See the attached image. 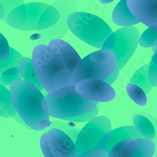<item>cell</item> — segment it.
Wrapping results in <instances>:
<instances>
[{
	"label": "cell",
	"instance_id": "1",
	"mask_svg": "<svg viewBox=\"0 0 157 157\" xmlns=\"http://www.w3.org/2000/svg\"><path fill=\"white\" fill-rule=\"evenodd\" d=\"M98 103L82 98L77 93L74 86H67L44 96L42 105L49 116L71 122L84 123L96 117Z\"/></svg>",
	"mask_w": 157,
	"mask_h": 157
},
{
	"label": "cell",
	"instance_id": "2",
	"mask_svg": "<svg viewBox=\"0 0 157 157\" xmlns=\"http://www.w3.org/2000/svg\"><path fill=\"white\" fill-rule=\"evenodd\" d=\"M9 90L17 113L29 127L41 131L52 125L42 109L44 96L37 87L21 78L13 82Z\"/></svg>",
	"mask_w": 157,
	"mask_h": 157
},
{
	"label": "cell",
	"instance_id": "3",
	"mask_svg": "<svg viewBox=\"0 0 157 157\" xmlns=\"http://www.w3.org/2000/svg\"><path fill=\"white\" fill-rule=\"evenodd\" d=\"M32 60L39 80L48 94L71 86V75L54 48L43 44L38 45L33 50Z\"/></svg>",
	"mask_w": 157,
	"mask_h": 157
},
{
	"label": "cell",
	"instance_id": "4",
	"mask_svg": "<svg viewBox=\"0 0 157 157\" xmlns=\"http://www.w3.org/2000/svg\"><path fill=\"white\" fill-rule=\"evenodd\" d=\"M67 24L77 38L98 48H101L104 42L113 33L103 20L86 12H74L70 14Z\"/></svg>",
	"mask_w": 157,
	"mask_h": 157
},
{
	"label": "cell",
	"instance_id": "5",
	"mask_svg": "<svg viewBox=\"0 0 157 157\" xmlns=\"http://www.w3.org/2000/svg\"><path fill=\"white\" fill-rule=\"evenodd\" d=\"M116 54L110 50L96 51L79 62L71 77V86L85 79L104 81L116 67Z\"/></svg>",
	"mask_w": 157,
	"mask_h": 157
},
{
	"label": "cell",
	"instance_id": "6",
	"mask_svg": "<svg viewBox=\"0 0 157 157\" xmlns=\"http://www.w3.org/2000/svg\"><path fill=\"white\" fill-rule=\"evenodd\" d=\"M140 33L135 27H124L113 32L104 42L101 50H110L116 54L119 69L124 67L139 44Z\"/></svg>",
	"mask_w": 157,
	"mask_h": 157
},
{
	"label": "cell",
	"instance_id": "7",
	"mask_svg": "<svg viewBox=\"0 0 157 157\" xmlns=\"http://www.w3.org/2000/svg\"><path fill=\"white\" fill-rule=\"evenodd\" d=\"M111 131V121L106 116L96 117L89 121L78 133L75 141L77 157H93L98 143Z\"/></svg>",
	"mask_w": 157,
	"mask_h": 157
},
{
	"label": "cell",
	"instance_id": "8",
	"mask_svg": "<svg viewBox=\"0 0 157 157\" xmlns=\"http://www.w3.org/2000/svg\"><path fill=\"white\" fill-rule=\"evenodd\" d=\"M40 145L45 157H77L75 143L58 128H52L44 133Z\"/></svg>",
	"mask_w": 157,
	"mask_h": 157
},
{
	"label": "cell",
	"instance_id": "9",
	"mask_svg": "<svg viewBox=\"0 0 157 157\" xmlns=\"http://www.w3.org/2000/svg\"><path fill=\"white\" fill-rule=\"evenodd\" d=\"M48 5L32 2L21 5L8 15L6 23L13 29L21 31L36 30L38 23Z\"/></svg>",
	"mask_w": 157,
	"mask_h": 157
},
{
	"label": "cell",
	"instance_id": "10",
	"mask_svg": "<svg viewBox=\"0 0 157 157\" xmlns=\"http://www.w3.org/2000/svg\"><path fill=\"white\" fill-rule=\"evenodd\" d=\"M82 98L94 102H106L113 100L116 93L111 85L99 79H85L74 86Z\"/></svg>",
	"mask_w": 157,
	"mask_h": 157
},
{
	"label": "cell",
	"instance_id": "11",
	"mask_svg": "<svg viewBox=\"0 0 157 157\" xmlns=\"http://www.w3.org/2000/svg\"><path fill=\"white\" fill-rule=\"evenodd\" d=\"M127 5L140 22L157 32V0H127Z\"/></svg>",
	"mask_w": 157,
	"mask_h": 157
},
{
	"label": "cell",
	"instance_id": "12",
	"mask_svg": "<svg viewBox=\"0 0 157 157\" xmlns=\"http://www.w3.org/2000/svg\"><path fill=\"white\" fill-rule=\"evenodd\" d=\"M48 46L56 50L66 65L69 74L72 75L77 64L81 60V57L75 50L68 43L59 38L50 40Z\"/></svg>",
	"mask_w": 157,
	"mask_h": 157
},
{
	"label": "cell",
	"instance_id": "13",
	"mask_svg": "<svg viewBox=\"0 0 157 157\" xmlns=\"http://www.w3.org/2000/svg\"><path fill=\"white\" fill-rule=\"evenodd\" d=\"M128 138L137 140L142 138V136L137 129L133 126H123L111 130L109 132V139L108 145L104 151L109 155L111 149L116 144Z\"/></svg>",
	"mask_w": 157,
	"mask_h": 157
},
{
	"label": "cell",
	"instance_id": "14",
	"mask_svg": "<svg viewBox=\"0 0 157 157\" xmlns=\"http://www.w3.org/2000/svg\"><path fill=\"white\" fill-rule=\"evenodd\" d=\"M113 22L121 27H130L140 23L129 11L127 0H121L114 9L112 14Z\"/></svg>",
	"mask_w": 157,
	"mask_h": 157
},
{
	"label": "cell",
	"instance_id": "15",
	"mask_svg": "<svg viewBox=\"0 0 157 157\" xmlns=\"http://www.w3.org/2000/svg\"><path fill=\"white\" fill-rule=\"evenodd\" d=\"M139 145L138 139L128 138L117 143L111 149L109 157H132Z\"/></svg>",
	"mask_w": 157,
	"mask_h": 157
},
{
	"label": "cell",
	"instance_id": "16",
	"mask_svg": "<svg viewBox=\"0 0 157 157\" xmlns=\"http://www.w3.org/2000/svg\"><path fill=\"white\" fill-rule=\"evenodd\" d=\"M19 67L22 70V78L34 85L38 90L44 89L34 69L32 60L28 57H22L19 63Z\"/></svg>",
	"mask_w": 157,
	"mask_h": 157
},
{
	"label": "cell",
	"instance_id": "17",
	"mask_svg": "<svg viewBox=\"0 0 157 157\" xmlns=\"http://www.w3.org/2000/svg\"><path fill=\"white\" fill-rule=\"evenodd\" d=\"M134 126L144 138L153 140L156 136V131L152 122L147 117L136 114L133 117Z\"/></svg>",
	"mask_w": 157,
	"mask_h": 157
},
{
	"label": "cell",
	"instance_id": "18",
	"mask_svg": "<svg viewBox=\"0 0 157 157\" xmlns=\"http://www.w3.org/2000/svg\"><path fill=\"white\" fill-rule=\"evenodd\" d=\"M60 12L52 5H48L44 11L38 23L36 30H44L57 24L60 20Z\"/></svg>",
	"mask_w": 157,
	"mask_h": 157
},
{
	"label": "cell",
	"instance_id": "19",
	"mask_svg": "<svg viewBox=\"0 0 157 157\" xmlns=\"http://www.w3.org/2000/svg\"><path fill=\"white\" fill-rule=\"evenodd\" d=\"M16 114L17 111L13 104L10 90L0 84V116L13 117Z\"/></svg>",
	"mask_w": 157,
	"mask_h": 157
},
{
	"label": "cell",
	"instance_id": "20",
	"mask_svg": "<svg viewBox=\"0 0 157 157\" xmlns=\"http://www.w3.org/2000/svg\"><path fill=\"white\" fill-rule=\"evenodd\" d=\"M150 63L144 65L138 69L131 78L129 84H134L141 87L147 94L153 88L148 77V68Z\"/></svg>",
	"mask_w": 157,
	"mask_h": 157
},
{
	"label": "cell",
	"instance_id": "21",
	"mask_svg": "<svg viewBox=\"0 0 157 157\" xmlns=\"http://www.w3.org/2000/svg\"><path fill=\"white\" fill-rule=\"evenodd\" d=\"M139 145L132 157H153L155 151V143L149 139H138Z\"/></svg>",
	"mask_w": 157,
	"mask_h": 157
},
{
	"label": "cell",
	"instance_id": "22",
	"mask_svg": "<svg viewBox=\"0 0 157 157\" xmlns=\"http://www.w3.org/2000/svg\"><path fill=\"white\" fill-rule=\"evenodd\" d=\"M126 91L129 98L140 106H145L147 99L145 93L138 86L134 84H129L126 86Z\"/></svg>",
	"mask_w": 157,
	"mask_h": 157
},
{
	"label": "cell",
	"instance_id": "23",
	"mask_svg": "<svg viewBox=\"0 0 157 157\" xmlns=\"http://www.w3.org/2000/svg\"><path fill=\"white\" fill-rule=\"evenodd\" d=\"M22 57L23 56L18 51L10 47V54L8 59L5 60L0 59V75L10 68L19 67V63Z\"/></svg>",
	"mask_w": 157,
	"mask_h": 157
},
{
	"label": "cell",
	"instance_id": "24",
	"mask_svg": "<svg viewBox=\"0 0 157 157\" xmlns=\"http://www.w3.org/2000/svg\"><path fill=\"white\" fill-rule=\"evenodd\" d=\"M21 78L22 70L19 67L10 68L0 75V84L3 86H10L14 81Z\"/></svg>",
	"mask_w": 157,
	"mask_h": 157
},
{
	"label": "cell",
	"instance_id": "25",
	"mask_svg": "<svg viewBox=\"0 0 157 157\" xmlns=\"http://www.w3.org/2000/svg\"><path fill=\"white\" fill-rule=\"evenodd\" d=\"M157 40V32L150 28L144 32L139 38V44L143 48L152 47L153 44Z\"/></svg>",
	"mask_w": 157,
	"mask_h": 157
},
{
	"label": "cell",
	"instance_id": "26",
	"mask_svg": "<svg viewBox=\"0 0 157 157\" xmlns=\"http://www.w3.org/2000/svg\"><path fill=\"white\" fill-rule=\"evenodd\" d=\"M53 126L55 128H58L63 131L64 133H66L72 140L74 143L78 133L80 132L79 130L74 128V126L72 127L67 123H60L59 121H53Z\"/></svg>",
	"mask_w": 157,
	"mask_h": 157
},
{
	"label": "cell",
	"instance_id": "27",
	"mask_svg": "<svg viewBox=\"0 0 157 157\" xmlns=\"http://www.w3.org/2000/svg\"><path fill=\"white\" fill-rule=\"evenodd\" d=\"M0 4L3 7L5 12V15L3 20L6 23L8 15L17 7L24 5V2L23 0H0Z\"/></svg>",
	"mask_w": 157,
	"mask_h": 157
},
{
	"label": "cell",
	"instance_id": "28",
	"mask_svg": "<svg viewBox=\"0 0 157 157\" xmlns=\"http://www.w3.org/2000/svg\"><path fill=\"white\" fill-rule=\"evenodd\" d=\"M148 77L151 85L157 87V57L155 55L153 56L150 63Z\"/></svg>",
	"mask_w": 157,
	"mask_h": 157
},
{
	"label": "cell",
	"instance_id": "29",
	"mask_svg": "<svg viewBox=\"0 0 157 157\" xmlns=\"http://www.w3.org/2000/svg\"><path fill=\"white\" fill-rule=\"evenodd\" d=\"M10 54V47L6 38L0 33V59L5 60Z\"/></svg>",
	"mask_w": 157,
	"mask_h": 157
},
{
	"label": "cell",
	"instance_id": "30",
	"mask_svg": "<svg viewBox=\"0 0 157 157\" xmlns=\"http://www.w3.org/2000/svg\"><path fill=\"white\" fill-rule=\"evenodd\" d=\"M119 72H120V69H119L118 67L116 65V67H115V69L113 71V72H112V74L106 78L105 81H104V82L109 85L112 84L116 81L117 77H118Z\"/></svg>",
	"mask_w": 157,
	"mask_h": 157
},
{
	"label": "cell",
	"instance_id": "31",
	"mask_svg": "<svg viewBox=\"0 0 157 157\" xmlns=\"http://www.w3.org/2000/svg\"><path fill=\"white\" fill-rule=\"evenodd\" d=\"M93 157H109V155L102 150H94Z\"/></svg>",
	"mask_w": 157,
	"mask_h": 157
},
{
	"label": "cell",
	"instance_id": "32",
	"mask_svg": "<svg viewBox=\"0 0 157 157\" xmlns=\"http://www.w3.org/2000/svg\"><path fill=\"white\" fill-rule=\"evenodd\" d=\"M5 15V10H4L3 7L2 6V5L0 4V20H2L4 18Z\"/></svg>",
	"mask_w": 157,
	"mask_h": 157
},
{
	"label": "cell",
	"instance_id": "33",
	"mask_svg": "<svg viewBox=\"0 0 157 157\" xmlns=\"http://www.w3.org/2000/svg\"><path fill=\"white\" fill-rule=\"evenodd\" d=\"M152 50L154 52V55L157 57V40L155 41V42L152 45Z\"/></svg>",
	"mask_w": 157,
	"mask_h": 157
},
{
	"label": "cell",
	"instance_id": "34",
	"mask_svg": "<svg viewBox=\"0 0 157 157\" xmlns=\"http://www.w3.org/2000/svg\"><path fill=\"white\" fill-rule=\"evenodd\" d=\"M114 1V0H100V2L102 4H108V3H110L111 2Z\"/></svg>",
	"mask_w": 157,
	"mask_h": 157
}]
</instances>
